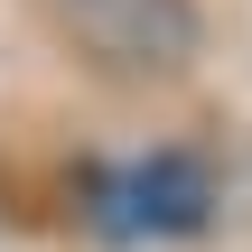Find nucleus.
<instances>
[{"instance_id": "obj_1", "label": "nucleus", "mask_w": 252, "mask_h": 252, "mask_svg": "<svg viewBox=\"0 0 252 252\" xmlns=\"http://www.w3.org/2000/svg\"><path fill=\"white\" fill-rule=\"evenodd\" d=\"M56 9H65V37L84 47V65H103L122 84H168L206 47L196 0H56Z\"/></svg>"}, {"instance_id": "obj_2", "label": "nucleus", "mask_w": 252, "mask_h": 252, "mask_svg": "<svg viewBox=\"0 0 252 252\" xmlns=\"http://www.w3.org/2000/svg\"><path fill=\"white\" fill-rule=\"evenodd\" d=\"M112 206H122V234H196L215 215V168L196 150H159L131 178H112Z\"/></svg>"}]
</instances>
